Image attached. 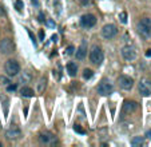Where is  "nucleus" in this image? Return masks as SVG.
Listing matches in <instances>:
<instances>
[{
    "instance_id": "f257e3e1",
    "label": "nucleus",
    "mask_w": 151,
    "mask_h": 147,
    "mask_svg": "<svg viewBox=\"0 0 151 147\" xmlns=\"http://www.w3.org/2000/svg\"><path fill=\"white\" fill-rule=\"evenodd\" d=\"M138 32L143 38H150L151 36V19L150 17H143L138 22Z\"/></svg>"
},
{
    "instance_id": "f03ea898",
    "label": "nucleus",
    "mask_w": 151,
    "mask_h": 147,
    "mask_svg": "<svg viewBox=\"0 0 151 147\" xmlns=\"http://www.w3.org/2000/svg\"><path fill=\"white\" fill-rule=\"evenodd\" d=\"M103 59H104V54H103V50L99 46H94L90 51V60L91 63L96 66H100L102 64Z\"/></svg>"
},
{
    "instance_id": "7ed1b4c3",
    "label": "nucleus",
    "mask_w": 151,
    "mask_h": 147,
    "mask_svg": "<svg viewBox=\"0 0 151 147\" xmlns=\"http://www.w3.org/2000/svg\"><path fill=\"white\" fill-rule=\"evenodd\" d=\"M4 70L8 76H16L20 72V64L15 59H8L4 64Z\"/></svg>"
},
{
    "instance_id": "20e7f679",
    "label": "nucleus",
    "mask_w": 151,
    "mask_h": 147,
    "mask_svg": "<svg viewBox=\"0 0 151 147\" xmlns=\"http://www.w3.org/2000/svg\"><path fill=\"white\" fill-rule=\"evenodd\" d=\"M13 50H15V44H13V42L11 39L5 38V39L0 40V52H1L3 55H9V54H12Z\"/></svg>"
},
{
    "instance_id": "39448f33",
    "label": "nucleus",
    "mask_w": 151,
    "mask_h": 147,
    "mask_svg": "<svg viewBox=\"0 0 151 147\" xmlns=\"http://www.w3.org/2000/svg\"><path fill=\"white\" fill-rule=\"evenodd\" d=\"M5 136L9 140H18L22 138V130L16 124H11L8 130L5 131Z\"/></svg>"
},
{
    "instance_id": "423d86ee",
    "label": "nucleus",
    "mask_w": 151,
    "mask_h": 147,
    "mask_svg": "<svg viewBox=\"0 0 151 147\" xmlns=\"http://www.w3.org/2000/svg\"><path fill=\"white\" fill-rule=\"evenodd\" d=\"M112 91H114V86H112V83H110L108 80H102V82L99 83L98 94H100L102 96L110 95V94H112Z\"/></svg>"
},
{
    "instance_id": "0eeeda50",
    "label": "nucleus",
    "mask_w": 151,
    "mask_h": 147,
    "mask_svg": "<svg viewBox=\"0 0 151 147\" xmlns=\"http://www.w3.org/2000/svg\"><path fill=\"white\" fill-rule=\"evenodd\" d=\"M118 35V28L114 24H106V26L102 28V36L104 39H112Z\"/></svg>"
},
{
    "instance_id": "6e6552de",
    "label": "nucleus",
    "mask_w": 151,
    "mask_h": 147,
    "mask_svg": "<svg viewBox=\"0 0 151 147\" xmlns=\"http://www.w3.org/2000/svg\"><path fill=\"white\" fill-rule=\"evenodd\" d=\"M39 140L40 143L47 144V146H53V144L58 143V138L53 134H51V132H42L39 135Z\"/></svg>"
},
{
    "instance_id": "1a4fd4ad",
    "label": "nucleus",
    "mask_w": 151,
    "mask_h": 147,
    "mask_svg": "<svg viewBox=\"0 0 151 147\" xmlns=\"http://www.w3.org/2000/svg\"><path fill=\"white\" fill-rule=\"evenodd\" d=\"M138 90L139 94L143 96H148L151 94V80L150 79H142L138 84Z\"/></svg>"
},
{
    "instance_id": "9d476101",
    "label": "nucleus",
    "mask_w": 151,
    "mask_h": 147,
    "mask_svg": "<svg viewBox=\"0 0 151 147\" xmlns=\"http://www.w3.org/2000/svg\"><path fill=\"white\" fill-rule=\"evenodd\" d=\"M118 83H119L120 88H123V90H131L134 86V79L127 76V75H120L119 79H118Z\"/></svg>"
},
{
    "instance_id": "9b49d317",
    "label": "nucleus",
    "mask_w": 151,
    "mask_h": 147,
    "mask_svg": "<svg viewBox=\"0 0 151 147\" xmlns=\"http://www.w3.org/2000/svg\"><path fill=\"white\" fill-rule=\"evenodd\" d=\"M80 24L84 28H91L96 24V17L94 16L92 13H87V15H83L82 19H80Z\"/></svg>"
},
{
    "instance_id": "f8f14e48",
    "label": "nucleus",
    "mask_w": 151,
    "mask_h": 147,
    "mask_svg": "<svg viewBox=\"0 0 151 147\" xmlns=\"http://www.w3.org/2000/svg\"><path fill=\"white\" fill-rule=\"evenodd\" d=\"M120 52H122V56L129 62L134 60V59L136 58V51H135V48H134L133 46H125Z\"/></svg>"
},
{
    "instance_id": "ddd939ff",
    "label": "nucleus",
    "mask_w": 151,
    "mask_h": 147,
    "mask_svg": "<svg viewBox=\"0 0 151 147\" xmlns=\"http://www.w3.org/2000/svg\"><path fill=\"white\" fill-rule=\"evenodd\" d=\"M136 108H138V103H136V102H134V100H125V103L122 106V114H123V115L131 114V113H134Z\"/></svg>"
},
{
    "instance_id": "4468645a",
    "label": "nucleus",
    "mask_w": 151,
    "mask_h": 147,
    "mask_svg": "<svg viewBox=\"0 0 151 147\" xmlns=\"http://www.w3.org/2000/svg\"><path fill=\"white\" fill-rule=\"evenodd\" d=\"M86 54H87V44H86V42L83 40L82 42V44L79 46V48H76V52H75V56L78 60H82V59H84Z\"/></svg>"
},
{
    "instance_id": "2eb2a0df",
    "label": "nucleus",
    "mask_w": 151,
    "mask_h": 147,
    "mask_svg": "<svg viewBox=\"0 0 151 147\" xmlns=\"http://www.w3.org/2000/svg\"><path fill=\"white\" fill-rule=\"evenodd\" d=\"M67 72L70 76H75L76 72H78V66L74 63V62H70V63H67Z\"/></svg>"
},
{
    "instance_id": "dca6fc26",
    "label": "nucleus",
    "mask_w": 151,
    "mask_h": 147,
    "mask_svg": "<svg viewBox=\"0 0 151 147\" xmlns=\"http://www.w3.org/2000/svg\"><path fill=\"white\" fill-rule=\"evenodd\" d=\"M20 94H22L23 98H32V96L35 95L34 90H32V88H30V87H22Z\"/></svg>"
},
{
    "instance_id": "f3484780",
    "label": "nucleus",
    "mask_w": 151,
    "mask_h": 147,
    "mask_svg": "<svg viewBox=\"0 0 151 147\" xmlns=\"http://www.w3.org/2000/svg\"><path fill=\"white\" fill-rule=\"evenodd\" d=\"M131 144H133L134 147L144 146V138H142V136H135V138L131 139Z\"/></svg>"
},
{
    "instance_id": "a211bd4d",
    "label": "nucleus",
    "mask_w": 151,
    "mask_h": 147,
    "mask_svg": "<svg viewBox=\"0 0 151 147\" xmlns=\"http://www.w3.org/2000/svg\"><path fill=\"white\" fill-rule=\"evenodd\" d=\"M45 86H47V79H45V78H42L39 80V83H38V92H39V94H42V92L44 91Z\"/></svg>"
},
{
    "instance_id": "6ab92c4d",
    "label": "nucleus",
    "mask_w": 151,
    "mask_h": 147,
    "mask_svg": "<svg viewBox=\"0 0 151 147\" xmlns=\"http://www.w3.org/2000/svg\"><path fill=\"white\" fill-rule=\"evenodd\" d=\"M74 131H75V132H78V134H80V135H84L86 134V130L82 127V126H79V124H74Z\"/></svg>"
},
{
    "instance_id": "aec40b11",
    "label": "nucleus",
    "mask_w": 151,
    "mask_h": 147,
    "mask_svg": "<svg viewBox=\"0 0 151 147\" xmlns=\"http://www.w3.org/2000/svg\"><path fill=\"white\" fill-rule=\"evenodd\" d=\"M92 75H94L92 70L86 68L84 71H83V78H84V79H91V78H92Z\"/></svg>"
},
{
    "instance_id": "412c9836",
    "label": "nucleus",
    "mask_w": 151,
    "mask_h": 147,
    "mask_svg": "<svg viewBox=\"0 0 151 147\" xmlns=\"http://www.w3.org/2000/svg\"><path fill=\"white\" fill-rule=\"evenodd\" d=\"M15 8H16V11H19V12H22L23 8H24V4H23V0H16L15 1Z\"/></svg>"
},
{
    "instance_id": "4be33fe9",
    "label": "nucleus",
    "mask_w": 151,
    "mask_h": 147,
    "mask_svg": "<svg viewBox=\"0 0 151 147\" xmlns=\"http://www.w3.org/2000/svg\"><path fill=\"white\" fill-rule=\"evenodd\" d=\"M30 80H31V75L28 72H23V75L20 76V82L26 83V82H30Z\"/></svg>"
},
{
    "instance_id": "5701e85b",
    "label": "nucleus",
    "mask_w": 151,
    "mask_h": 147,
    "mask_svg": "<svg viewBox=\"0 0 151 147\" xmlns=\"http://www.w3.org/2000/svg\"><path fill=\"white\" fill-rule=\"evenodd\" d=\"M119 20H120V23H123V24H126L127 23V12H120L119 13Z\"/></svg>"
},
{
    "instance_id": "b1692460",
    "label": "nucleus",
    "mask_w": 151,
    "mask_h": 147,
    "mask_svg": "<svg viewBox=\"0 0 151 147\" xmlns=\"http://www.w3.org/2000/svg\"><path fill=\"white\" fill-rule=\"evenodd\" d=\"M74 51H75V47H74V46H68V47L66 48L64 54H66V55H72V54H74Z\"/></svg>"
},
{
    "instance_id": "393cba45",
    "label": "nucleus",
    "mask_w": 151,
    "mask_h": 147,
    "mask_svg": "<svg viewBox=\"0 0 151 147\" xmlns=\"http://www.w3.org/2000/svg\"><path fill=\"white\" fill-rule=\"evenodd\" d=\"M16 84H9V86H7V91H8V92H12V91H15L16 90Z\"/></svg>"
},
{
    "instance_id": "a878e982",
    "label": "nucleus",
    "mask_w": 151,
    "mask_h": 147,
    "mask_svg": "<svg viewBox=\"0 0 151 147\" xmlns=\"http://www.w3.org/2000/svg\"><path fill=\"white\" fill-rule=\"evenodd\" d=\"M0 83H1V84H8V83H9V79L4 78V76H1V78H0Z\"/></svg>"
},
{
    "instance_id": "bb28decb",
    "label": "nucleus",
    "mask_w": 151,
    "mask_h": 147,
    "mask_svg": "<svg viewBox=\"0 0 151 147\" xmlns=\"http://www.w3.org/2000/svg\"><path fill=\"white\" fill-rule=\"evenodd\" d=\"M39 40H40V42H43V40H44V31H43V30L39 31Z\"/></svg>"
},
{
    "instance_id": "cd10ccee",
    "label": "nucleus",
    "mask_w": 151,
    "mask_h": 147,
    "mask_svg": "<svg viewBox=\"0 0 151 147\" xmlns=\"http://www.w3.org/2000/svg\"><path fill=\"white\" fill-rule=\"evenodd\" d=\"M80 3H82V4L83 5H88L90 3H91V0H79Z\"/></svg>"
},
{
    "instance_id": "c85d7f7f",
    "label": "nucleus",
    "mask_w": 151,
    "mask_h": 147,
    "mask_svg": "<svg viewBox=\"0 0 151 147\" xmlns=\"http://www.w3.org/2000/svg\"><path fill=\"white\" fill-rule=\"evenodd\" d=\"M144 136H146L147 139H150V140H151V130H147V131H146V135H144Z\"/></svg>"
},
{
    "instance_id": "c756f323",
    "label": "nucleus",
    "mask_w": 151,
    "mask_h": 147,
    "mask_svg": "<svg viewBox=\"0 0 151 147\" xmlns=\"http://www.w3.org/2000/svg\"><path fill=\"white\" fill-rule=\"evenodd\" d=\"M44 13H39V22H44Z\"/></svg>"
},
{
    "instance_id": "7c9ffc66",
    "label": "nucleus",
    "mask_w": 151,
    "mask_h": 147,
    "mask_svg": "<svg viewBox=\"0 0 151 147\" xmlns=\"http://www.w3.org/2000/svg\"><path fill=\"white\" fill-rule=\"evenodd\" d=\"M47 24H48V27H55V23L52 20H47Z\"/></svg>"
},
{
    "instance_id": "2f4dec72",
    "label": "nucleus",
    "mask_w": 151,
    "mask_h": 147,
    "mask_svg": "<svg viewBox=\"0 0 151 147\" xmlns=\"http://www.w3.org/2000/svg\"><path fill=\"white\" fill-rule=\"evenodd\" d=\"M146 56L147 58H151V48H148V50L146 51Z\"/></svg>"
},
{
    "instance_id": "473e14b6",
    "label": "nucleus",
    "mask_w": 151,
    "mask_h": 147,
    "mask_svg": "<svg viewBox=\"0 0 151 147\" xmlns=\"http://www.w3.org/2000/svg\"><path fill=\"white\" fill-rule=\"evenodd\" d=\"M56 40H58V36H56V35H53V36H52V42H56Z\"/></svg>"
},
{
    "instance_id": "72a5a7b5",
    "label": "nucleus",
    "mask_w": 151,
    "mask_h": 147,
    "mask_svg": "<svg viewBox=\"0 0 151 147\" xmlns=\"http://www.w3.org/2000/svg\"><path fill=\"white\" fill-rule=\"evenodd\" d=\"M0 147H1V143H0Z\"/></svg>"
}]
</instances>
